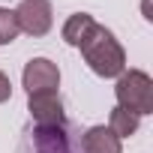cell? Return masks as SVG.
I'll use <instances>...</instances> for the list:
<instances>
[{
  "instance_id": "1",
  "label": "cell",
  "mask_w": 153,
  "mask_h": 153,
  "mask_svg": "<svg viewBox=\"0 0 153 153\" xmlns=\"http://www.w3.org/2000/svg\"><path fill=\"white\" fill-rule=\"evenodd\" d=\"M78 48L84 54V63L99 75V78H117L120 72H126V51L114 39V33L105 30L102 24H96Z\"/></svg>"
},
{
  "instance_id": "2",
  "label": "cell",
  "mask_w": 153,
  "mask_h": 153,
  "mask_svg": "<svg viewBox=\"0 0 153 153\" xmlns=\"http://www.w3.org/2000/svg\"><path fill=\"white\" fill-rule=\"evenodd\" d=\"M114 96H117V105L132 111L135 117L153 114V81H150V75L141 72V69H129V72L117 75Z\"/></svg>"
},
{
  "instance_id": "3",
  "label": "cell",
  "mask_w": 153,
  "mask_h": 153,
  "mask_svg": "<svg viewBox=\"0 0 153 153\" xmlns=\"http://www.w3.org/2000/svg\"><path fill=\"white\" fill-rule=\"evenodd\" d=\"M15 21L18 30L27 36H45L54 24V9L51 0H21L15 9Z\"/></svg>"
},
{
  "instance_id": "4",
  "label": "cell",
  "mask_w": 153,
  "mask_h": 153,
  "mask_svg": "<svg viewBox=\"0 0 153 153\" xmlns=\"http://www.w3.org/2000/svg\"><path fill=\"white\" fill-rule=\"evenodd\" d=\"M21 81H24V90L27 96L33 93H48V90H57L60 87V69L57 63H51L48 57H33L24 72H21Z\"/></svg>"
},
{
  "instance_id": "5",
  "label": "cell",
  "mask_w": 153,
  "mask_h": 153,
  "mask_svg": "<svg viewBox=\"0 0 153 153\" xmlns=\"http://www.w3.org/2000/svg\"><path fill=\"white\" fill-rule=\"evenodd\" d=\"M27 108H30V114H33V120H36L39 129H63V123H66L63 102H60L57 90L27 96Z\"/></svg>"
},
{
  "instance_id": "6",
  "label": "cell",
  "mask_w": 153,
  "mask_h": 153,
  "mask_svg": "<svg viewBox=\"0 0 153 153\" xmlns=\"http://www.w3.org/2000/svg\"><path fill=\"white\" fill-rule=\"evenodd\" d=\"M81 147H84V153H123L120 138L108 126H90L81 138Z\"/></svg>"
},
{
  "instance_id": "7",
  "label": "cell",
  "mask_w": 153,
  "mask_h": 153,
  "mask_svg": "<svg viewBox=\"0 0 153 153\" xmlns=\"http://www.w3.org/2000/svg\"><path fill=\"white\" fill-rule=\"evenodd\" d=\"M93 27H96V21H93V15H87V12H75V15H69L66 24H63V39H66V45L78 48V45L87 39V33H90Z\"/></svg>"
},
{
  "instance_id": "8",
  "label": "cell",
  "mask_w": 153,
  "mask_h": 153,
  "mask_svg": "<svg viewBox=\"0 0 153 153\" xmlns=\"http://www.w3.org/2000/svg\"><path fill=\"white\" fill-rule=\"evenodd\" d=\"M108 129L117 135V138H129V135H135L138 132V117L132 114V111H126V108H114L111 111V117H108Z\"/></svg>"
},
{
  "instance_id": "9",
  "label": "cell",
  "mask_w": 153,
  "mask_h": 153,
  "mask_svg": "<svg viewBox=\"0 0 153 153\" xmlns=\"http://www.w3.org/2000/svg\"><path fill=\"white\" fill-rule=\"evenodd\" d=\"M18 21H15V12L12 9H3L0 6V45H9L18 39Z\"/></svg>"
},
{
  "instance_id": "10",
  "label": "cell",
  "mask_w": 153,
  "mask_h": 153,
  "mask_svg": "<svg viewBox=\"0 0 153 153\" xmlns=\"http://www.w3.org/2000/svg\"><path fill=\"white\" fill-rule=\"evenodd\" d=\"M9 96H12V81L6 72H0V102H6Z\"/></svg>"
}]
</instances>
